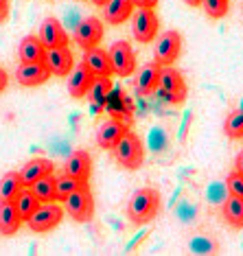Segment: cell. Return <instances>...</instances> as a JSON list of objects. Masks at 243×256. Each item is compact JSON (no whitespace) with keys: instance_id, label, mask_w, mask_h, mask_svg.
Instances as JSON below:
<instances>
[{"instance_id":"6da1fadb","label":"cell","mask_w":243,"mask_h":256,"mask_svg":"<svg viewBox=\"0 0 243 256\" xmlns=\"http://www.w3.org/2000/svg\"><path fill=\"white\" fill-rule=\"evenodd\" d=\"M158 208H160L158 190L144 186V188H138L130 197V202H127V217H130L132 224L144 226L158 214Z\"/></svg>"},{"instance_id":"7a4b0ae2","label":"cell","mask_w":243,"mask_h":256,"mask_svg":"<svg viewBox=\"0 0 243 256\" xmlns=\"http://www.w3.org/2000/svg\"><path fill=\"white\" fill-rule=\"evenodd\" d=\"M114 151V158L123 168H130V171H136V168L142 166L144 162V147H142V140L127 130L120 140L112 147Z\"/></svg>"},{"instance_id":"3957f363","label":"cell","mask_w":243,"mask_h":256,"mask_svg":"<svg viewBox=\"0 0 243 256\" xmlns=\"http://www.w3.org/2000/svg\"><path fill=\"white\" fill-rule=\"evenodd\" d=\"M160 98H164L171 106H180L186 98V81H184L182 72L176 70L171 66H162L160 68V77H158V88Z\"/></svg>"},{"instance_id":"277c9868","label":"cell","mask_w":243,"mask_h":256,"mask_svg":"<svg viewBox=\"0 0 243 256\" xmlns=\"http://www.w3.org/2000/svg\"><path fill=\"white\" fill-rule=\"evenodd\" d=\"M62 204H64V212H68L79 224L90 221L92 214H94V197H92V190L88 184H84L81 188L70 193Z\"/></svg>"},{"instance_id":"5b68a950","label":"cell","mask_w":243,"mask_h":256,"mask_svg":"<svg viewBox=\"0 0 243 256\" xmlns=\"http://www.w3.org/2000/svg\"><path fill=\"white\" fill-rule=\"evenodd\" d=\"M64 219V206H60L57 202H44L38 206V210L28 217L24 224L33 232H48L57 228Z\"/></svg>"},{"instance_id":"8992f818","label":"cell","mask_w":243,"mask_h":256,"mask_svg":"<svg viewBox=\"0 0 243 256\" xmlns=\"http://www.w3.org/2000/svg\"><path fill=\"white\" fill-rule=\"evenodd\" d=\"M158 16L154 9H144V7H136V11L132 14V33L134 40L140 44H149L152 40L158 36Z\"/></svg>"},{"instance_id":"52a82bcc","label":"cell","mask_w":243,"mask_h":256,"mask_svg":"<svg viewBox=\"0 0 243 256\" xmlns=\"http://www.w3.org/2000/svg\"><path fill=\"white\" fill-rule=\"evenodd\" d=\"M108 53H110V62H112L114 74L127 77V74H132L136 70V55H134V48L130 46V42L118 40V42H114L110 46Z\"/></svg>"},{"instance_id":"ba28073f","label":"cell","mask_w":243,"mask_h":256,"mask_svg":"<svg viewBox=\"0 0 243 256\" xmlns=\"http://www.w3.org/2000/svg\"><path fill=\"white\" fill-rule=\"evenodd\" d=\"M156 62L160 66H173V62L182 53V36L178 31H164L156 42Z\"/></svg>"},{"instance_id":"9c48e42d","label":"cell","mask_w":243,"mask_h":256,"mask_svg":"<svg viewBox=\"0 0 243 256\" xmlns=\"http://www.w3.org/2000/svg\"><path fill=\"white\" fill-rule=\"evenodd\" d=\"M103 40V22L94 16H88L84 18L74 28V42H77L81 48H92V46H99V42Z\"/></svg>"},{"instance_id":"30bf717a","label":"cell","mask_w":243,"mask_h":256,"mask_svg":"<svg viewBox=\"0 0 243 256\" xmlns=\"http://www.w3.org/2000/svg\"><path fill=\"white\" fill-rule=\"evenodd\" d=\"M48 77H53L50 70L46 68L44 62H20L18 70H16V79H18L20 86H26V88H36V86H42L48 81Z\"/></svg>"},{"instance_id":"8fae6325","label":"cell","mask_w":243,"mask_h":256,"mask_svg":"<svg viewBox=\"0 0 243 256\" xmlns=\"http://www.w3.org/2000/svg\"><path fill=\"white\" fill-rule=\"evenodd\" d=\"M44 64L50 70V74L55 77H66L72 70L74 60H72V50L68 46H57V48H46L44 53Z\"/></svg>"},{"instance_id":"7c38bea8","label":"cell","mask_w":243,"mask_h":256,"mask_svg":"<svg viewBox=\"0 0 243 256\" xmlns=\"http://www.w3.org/2000/svg\"><path fill=\"white\" fill-rule=\"evenodd\" d=\"M38 38L42 40V44L46 48H57V46H68V33L64 24L60 20L55 18V16H48V18H44V22L40 24V31H38Z\"/></svg>"},{"instance_id":"4fadbf2b","label":"cell","mask_w":243,"mask_h":256,"mask_svg":"<svg viewBox=\"0 0 243 256\" xmlns=\"http://www.w3.org/2000/svg\"><path fill=\"white\" fill-rule=\"evenodd\" d=\"M66 77H68V94H70L72 98H84L86 94H88L92 81H94V72L81 62L66 74Z\"/></svg>"},{"instance_id":"5bb4252c","label":"cell","mask_w":243,"mask_h":256,"mask_svg":"<svg viewBox=\"0 0 243 256\" xmlns=\"http://www.w3.org/2000/svg\"><path fill=\"white\" fill-rule=\"evenodd\" d=\"M127 123H123L120 118H110V120H103L96 130V144L106 151H112V147L120 140V136L127 132Z\"/></svg>"},{"instance_id":"9a60e30c","label":"cell","mask_w":243,"mask_h":256,"mask_svg":"<svg viewBox=\"0 0 243 256\" xmlns=\"http://www.w3.org/2000/svg\"><path fill=\"white\" fill-rule=\"evenodd\" d=\"M64 173L88 182L90 176H92V156L86 149L72 151V154L68 156V160L64 162Z\"/></svg>"},{"instance_id":"2e32d148","label":"cell","mask_w":243,"mask_h":256,"mask_svg":"<svg viewBox=\"0 0 243 256\" xmlns=\"http://www.w3.org/2000/svg\"><path fill=\"white\" fill-rule=\"evenodd\" d=\"M112 88H114L112 77H94L88 94H86L90 101V112L94 116H99L103 110H106V101H108V94L112 92Z\"/></svg>"},{"instance_id":"e0dca14e","label":"cell","mask_w":243,"mask_h":256,"mask_svg":"<svg viewBox=\"0 0 243 256\" xmlns=\"http://www.w3.org/2000/svg\"><path fill=\"white\" fill-rule=\"evenodd\" d=\"M84 64L94 72V77H112V62H110V53L106 48H99V46H92V48H86L84 55Z\"/></svg>"},{"instance_id":"ac0fdd59","label":"cell","mask_w":243,"mask_h":256,"mask_svg":"<svg viewBox=\"0 0 243 256\" xmlns=\"http://www.w3.org/2000/svg\"><path fill=\"white\" fill-rule=\"evenodd\" d=\"M134 2L132 0H108L106 4H103V18H106L108 24L112 26H118L127 22V18H132V14H134Z\"/></svg>"},{"instance_id":"d6986e66","label":"cell","mask_w":243,"mask_h":256,"mask_svg":"<svg viewBox=\"0 0 243 256\" xmlns=\"http://www.w3.org/2000/svg\"><path fill=\"white\" fill-rule=\"evenodd\" d=\"M160 68L162 66L154 60V62L144 64L140 70H138V77H136V90H138V94L147 96V94H152V92H156V88H158Z\"/></svg>"},{"instance_id":"ffe728a7","label":"cell","mask_w":243,"mask_h":256,"mask_svg":"<svg viewBox=\"0 0 243 256\" xmlns=\"http://www.w3.org/2000/svg\"><path fill=\"white\" fill-rule=\"evenodd\" d=\"M53 162L48 158H33L28 160L24 166H22V171H18V176L22 180V184L24 186H31L33 182H38L40 178L48 176V173H53Z\"/></svg>"},{"instance_id":"44dd1931","label":"cell","mask_w":243,"mask_h":256,"mask_svg":"<svg viewBox=\"0 0 243 256\" xmlns=\"http://www.w3.org/2000/svg\"><path fill=\"white\" fill-rule=\"evenodd\" d=\"M22 224H24V221H22L18 210H16L14 202L0 204V234H4V236L16 234Z\"/></svg>"},{"instance_id":"7402d4cb","label":"cell","mask_w":243,"mask_h":256,"mask_svg":"<svg viewBox=\"0 0 243 256\" xmlns=\"http://www.w3.org/2000/svg\"><path fill=\"white\" fill-rule=\"evenodd\" d=\"M46 46L42 44V40L38 36H26L18 46V57L20 62H44Z\"/></svg>"},{"instance_id":"603a6c76","label":"cell","mask_w":243,"mask_h":256,"mask_svg":"<svg viewBox=\"0 0 243 256\" xmlns=\"http://www.w3.org/2000/svg\"><path fill=\"white\" fill-rule=\"evenodd\" d=\"M22 188H24V184H22V180H20V176H18V171H9V173H4V176L0 178V204H4V202H14Z\"/></svg>"},{"instance_id":"cb8c5ba5","label":"cell","mask_w":243,"mask_h":256,"mask_svg":"<svg viewBox=\"0 0 243 256\" xmlns=\"http://www.w3.org/2000/svg\"><path fill=\"white\" fill-rule=\"evenodd\" d=\"M222 212L224 219L228 221L234 228H243V200L234 195H226V200L222 204Z\"/></svg>"},{"instance_id":"d4e9b609","label":"cell","mask_w":243,"mask_h":256,"mask_svg":"<svg viewBox=\"0 0 243 256\" xmlns=\"http://www.w3.org/2000/svg\"><path fill=\"white\" fill-rule=\"evenodd\" d=\"M40 204H42V202H40L38 197L31 193V188H28V186H24V188L18 193V197L14 200V206H16V210H18V214L22 217V221H26L28 217H31V214L38 210Z\"/></svg>"},{"instance_id":"484cf974","label":"cell","mask_w":243,"mask_h":256,"mask_svg":"<svg viewBox=\"0 0 243 256\" xmlns=\"http://www.w3.org/2000/svg\"><path fill=\"white\" fill-rule=\"evenodd\" d=\"M28 188H31V193L36 195L42 204L44 202H55V176H53V173L40 178L38 182H33Z\"/></svg>"},{"instance_id":"4316f807","label":"cell","mask_w":243,"mask_h":256,"mask_svg":"<svg viewBox=\"0 0 243 256\" xmlns=\"http://www.w3.org/2000/svg\"><path fill=\"white\" fill-rule=\"evenodd\" d=\"M84 184V180H77L72 176H66V173H62L60 178H55V202H64L70 193H74L77 188H81Z\"/></svg>"},{"instance_id":"83f0119b","label":"cell","mask_w":243,"mask_h":256,"mask_svg":"<svg viewBox=\"0 0 243 256\" xmlns=\"http://www.w3.org/2000/svg\"><path fill=\"white\" fill-rule=\"evenodd\" d=\"M224 132L228 138H243V110H234L226 116Z\"/></svg>"},{"instance_id":"f1b7e54d","label":"cell","mask_w":243,"mask_h":256,"mask_svg":"<svg viewBox=\"0 0 243 256\" xmlns=\"http://www.w3.org/2000/svg\"><path fill=\"white\" fill-rule=\"evenodd\" d=\"M200 4L204 9V14L212 20H219L228 14V0H202Z\"/></svg>"},{"instance_id":"f546056e","label":"cell","mask_w":243,"mask_h":256,"mask_svg":"<svg viewBox=\"0 0 243 256\" xmlns=\"http://www.w3.org/2000/svg\"><path fill=\"white\" fill-rule=\"evenodd\" d=\"M226 190L228 195H234V197H241L243 200V176L241 173H230L228 180H226Z\"/></svg>"},{"instance_id":"4dcf8cb0","label":"cell","mask_w":243,"mask_h":256,"mask_svg":"<svg viewBox=\"0 0 243 256\" xmlns=\"http://www.w3.org/2000/svg\"><path fill=\"white\" fill-rule=\"evenodd\" d=\"M134 2V7H144V9H156V4H158V0H132Z\"/></svg>"},{"instance_id":"1f68e13d","label":"cell","mask_w":243,"mask_h":256,"mask_svg":"<svg viewBox=\"0 0 243 256\" xmlns=\"http://www.w3.org/2000/svg\"><path fill=\"white\" fill-rule=\"evenodd\" d=\"M9 18V0H0V20H7Z\"/></svg>"},{"instance_id":"d6a6232c","label":"cell","mask_w":243,"mask_h":256,"mask_svg":"<svg viewBox=\"0 0 243 256\" xmlns=\"http://www.w3.org/2000/svg\"><path fill=\"white\" fill-rule=\"evenodd\" d=\"M7 86H9V74L4 72V68H2V66H0V92L7 90Z\"/></svg>"},{"instance_id":"836d02e7","label":"cell","mask_w":243,"mask_h":256,"mask_svg":"<svg viewBox=\"0 0 243 256\" xmlns=\"http://www.w3.org/2000/svg\"><path fill=\"white\" fill-rule=\"evenodd\" d=\"M234 171H236V173H241V176H243V151H241L239 156H236V164H234Z\"/></svg>"},{"instance_id":"e575fe53","label":"cell","mask_w":243,"mask_h":256,"mask_svg":"<svg viewBox=\"0 0 243 256\" xmlns=\"http://www.w3.org/2000/svg\"><path fill=\"white\" fill-rule=\"evenodd\" d=\"M184 2H186V4H190V7H198V4L202 2V0H184Z\"/></svg>"},{"instance_id":"d590c367","label":"cell","mask_w":243,"mask_h":256,"mask_svg":"<svg viewBox=\"0 0 243 256\" xmlns=\"http://www.w3.org/2000/svg\"><path fill=\"white\" fill-rule=\"evenodd\" d=\"M92 2H94V4H99V7H103V4H106L108 0H92Z\"/></svg>"}]
</instances>
